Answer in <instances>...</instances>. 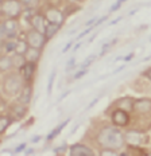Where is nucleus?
<instances>
[{
    "label": "nucleus",
    "instance_id": "nucleus-30",
    "mask_svg": "<svg viewBox=\"0 0 151 156\" xmlns=\"http://www.w3.org/2000/svg\"><path fill=\"white\" fill-rule=\"evenodd\" d=\"M134 58V53H131V54H128V55H126L124 57V61H131Z\"/></svg>",
    "mask_w": 151,
    "mask_h": 156
},
{
    "label": "nucleus",
    "instance_id": "nucleus-9",
    "mask_svg": "<svg viewBox=\"0 0 151 156\" xmlns=\"http://www.w3.org/2000/svg\"><path fill=\"white\" fill-rule=\"evenodd\" d=\"M70 156H94V154L84 144H73L70 147Z\"/></svg>",
    "mask_w": 151,
    "mask_h": 156
},
{
    "label": "nucleus",
    "instance_id": "nucleus-16",
    "mask_svg": "<svg viewBox=\"0 0 151 156\" xmlns=\"http://www.w3.org/2000/svg\"><path fill=\"white\" fill-rule=\"evenodd\" d=\"M61 24L58 23H49L47 22V26H46V30H45V37L46 39H51L54 37L55 34H57V31L60 30Z\"/></svg>",
    "mask_w": 151,
    "mask_h": 156
},
{
    "label": "nucleus",
    "instance_id": "nucleus-6",
    "mask_svg": "<svg viewBox=\"0 0 151 156\" xmlns=\"http://www.w3.org/2000/svg\"><path fill=\"white\" fill-rule=\"evenodd\" d=\"M111 120H112V122L116 126H126V125H128V122H130V116H128V113L126 112L124 109H116V110H113L112 112V115H111Z\"/></svg>",
    "mask_w": 151,
    "mask_h": 156
},
{
    "label": "nucleus",
    "instance_id": "nucleus-34",
    "mask_svg": "<svg viewBox=\"0 0 151 156\" xmlns=\"http://www.w3.org/2000/svg\"><path fill=\"white\" fill-rule=\"evenodd\" d=\"M120 20H121V18L119 16V18H116V19H115V20L111 22V24H115V23H117V22H120Z\"/></svg>",
    "mask_w": 151,
    "mask_h": 156
},
{
    "label": "nucleus",
    "instance_id": "nucleus-19",
    "mask_svg": "<svg viewBox=\"0 0 151 156\" xmlns=\"http://www.w3.org/2000/svg\"><path fill=\"white\" fill-rule=\"evenodd\" d=\"M14 121V119H12L11 116H3L2 119H0V132L4 133L7 131V128L9 125H11V122Z\"/></svg>",
    "mask_w": 151,
    "mask_h": 156
},
{
    "label": "nucleus",
    "instance_id": "nucleus-20",
    "mask_svg": "<svg viewBox=\"0 0 151 156\" xmlns=\"http://www.w3.org/2000/svg\"><path fill=\"white\" fill-rule=\"evenodd\" d=\"M12 58H14V67H18V69H22L23 65L27 62L24 55H22V54H15Z\"/></svg>",
    "mask_w": 151,
    "mask_h": 156
},
{
    "label": "nucleus",
    "instance_id": "nucleus-8",
    "mask_svg": "<svg viewBox=\"0 0 151 156\" xmlns=\"http://www.w3.org/2000/svg\"><path fill=\"white\" fill-rule=\"evenodd\" d=\"M35 71H37V62H26L23 65V67L20 69L22 77L26 82H30L34 77Z\"/></svg>",
    "mask_w": 151,
    "mask_h": 156
},
{
    "label": "nucleus",
    "instance_id": "nucleus-29",
    "mask_svg": "<svg viewBox=\"0 0 151 156\" xmlns=\"http://www.w3.org/2000/svg\"><path fill=\"white\" fill-rule=\"evenodd\" d=\"M120 5H121L120 3H117V2H116V4H115V5H112V7H111V12H112V11H116V9L119 8Z\"/></svg>",
    "mask_w": 151,
    "mask_h": 156
},
{
    "label": "nucleus",
    "instance_id": "nucleus-36",
    "mask_svg": "<svg viewBox=\"0 0 151 156\" xmlns=\"http://www.w3.org/2000/svg\"><path fill=\"white\" fill-rule=\"evenodd\" d=\"M73 2H77V3H80V2H84V0H73Z\"/></svg>",
    "mask_w": 151,
    "mask_h": 156
},
{
    "label": "nucleus",
    "instance_id": "nucleus-33",
    "mask_svg": "<svg viewBox=\"0 0 151 156\" xmlns=\"http://www.w3.org/2000/svg\"><path fill=\"white\" fill-rule=\"evenodd\" d=\"M97 101H98V98H94L93 101H92V102L89 104V105H88V109H89V108H92V106H93V105H94V104H96Z\"/></svg>",
    "mask_w": 151,
    "mask_h": 156
},
{
    "label": "nucleus",
    "instance_id": "nucleus-37",
    "mask_svg": "<svg viewBox=\"0 0 151 156\" xmlns=\"http://www.w3.org/2000/svg\"><path fill=\"white\" fill-rule=\"evenodd\" d=\"M123 2H124V0H117V3H120V4H121Z\"/></svg>",
    "mask_w": 151,
    "mask_h": 156
},
{
    "label": "nucleus",
    "instance_id": "nucleus-10",
    "mask_svg": "<svg viewBox=\"0 0 151 156\" xmlns=\"http://www.w3.org/2000/svg\"><path fill=\"white\" fill-rule=\"evenodd\" d=\"M46 22H47L46 20V16H43V15H34L30 19V23L32 26V28H35V30L39 31V32H43V34H45V30H46V26H47Z\"/></svg>",
    "mask_w": 151,
    "mask_h": 156
},
{
    "label": "nucleus",
    "instance_id": "nucleus-22",
    "mask_svg": "<svg viewBox=\"0 0 151 156\" xmlns=\"http://www.w3.org/2000/svg\"><path fill=\"white\" fill-rule=\"evenodd\" d=\"M20 3H22V5L24 8H27V9H32L35 7V5L38 4V0H20Z\"/></svg>",
    "mask_w": 151,
    "mask_h": 156
},
{
    "label": "nucleus",
    "instance_id": "nucleus-15",
    "mask_svg": "<svg viewBox=\"0 0 151 156\" xmlns=\"http://www.w3.org/2000/svg\"><path fill=\"white\" fill-rule=\"evenodd\" d=\"M24 58H26L27 62H37L39 58H41V50L28 46V48L24 53Z\"/></svg>",
    "mask_w": 151,
    "mask_h": 156
},
{
    "label": "nucleus",
    "instance_id": "nucleus-35",
    "mask_svg": "<svg viewBox=\"0 0 151 156\" xmlns=\"http://www.w3.org/2000/svg\"><path fill=\"white\" fill-rule=\"evenodd\" d=\"M69 93H70V92H66V93H64V94H62V96L60 97V101H61V100H64V98H65V97H66V96H68V94H69Z\"/></svg>",
    "mask_w": 151,
    "mask_h": 156
},
{
    "label": "nucleus",
    "instance_id": "nucleus-14",
    "mask_svg": "<svg viewBox=\"0 0 151 156\" xmlns=\"http://www.w3.org/2000/svg\"><path fill=\"white\" fill-rule=\"evenodd\" d=\"M126 136V141H128L130 144H142V141H143V136H142V133L140 132H138V131H130L127 135H124Z\"/></svg>",
    "mask_w": 151,
    "mask_h": 156
},
{
    "label": "nucleus",
    "instance_id": "nucleus-5",
    "mask_svg": "<svg viewBox=\"0 0 151 156\" xmlns=\"http://www.w3.org/2000/svg\"><path fill=\"white\" fill-rule=\"evenodd\" d=\"M18 31V22L15 19H7L2 24V35L7 39H14Z\"/></svg>",
    "mask_w": 151,
    "mask_h": 156
},
{
    "label": "nucleus",
    "instance_id": "nucleus-23",
    "mask_svg": "<svg viewBox=\"0 0 151 156\" xmlns=\"http://www.w3.org/2000/svg\"><path fill=\"white\" fill-rule=\"evenodd\" d=\"M96 59V55H90L89 58H87V59L84 61L83 63H81V66H80V70H87L88 69V66H89V65L93 62V61Z\"/></svg>",
    "mask_w": 151,
    "mask_h": 156
},
{
    "label": "nucleus",
    "instance_id": "nucleus-24",
    "mask_svg": "<svg viewBox=\"0 0 151 156\" xmlns=\"http://www.w3.org/2000/svg\"><path fill=\"white\" fill-rule=\"evenodd\" d=\"M54 78H55V70H53V71H51L50 77H49V83H47V93H49V94H51V90H53Z\"/></svg>",
    "mask_w": 151,
    "mask_h": 156
},
{
    "label": "nucleus",
    "instance_id": "nucleus-2",
    "mask_svg": "<svg viewBox=\"0 0 151 156\" xmlns=\"http://www.w3.org/2000/svg\"><path fill=\"white\" fill-rule=\"evenodd\" d=\"M23 77L19 76L16 73L7 74L3 80V93L8 97L16 96V94H20L23 89Z\"/></svg>",
    "mask_w": 151,
    "mask_h": 156
},
{
    "label": "nucleus",
    "instance_id": "nucleus-1",
    "mask_svg": "<svg viewBox=\"0 0 151 156\" xmlns=\"http://www.w3.org/2000/svg\"><path fill=\"white\" fill-rule=\"evenodd\" d=\"M97 141L104 149H119L126 143V136L120 132V129L107 126L100 131L97 136Z\"/></svg>",
    "mask_w": 151,
    "mask_h": 156
},
{
    "label": "nucleus",
    "instance_id": "nucleus-18",
    "mask_svg": "<svg viewBox=\"0 0 151 156\" xmlns=\"http://www.w3.org/2000/svg\"><path fill=\"white\" fill-rule=\"evenodd\" d=\"M16 48H18V41H15V39H7L4 42L6 53H16Z\"/></svg>",
    "mask_w": 151,
    "mask_h": 156
},
{
    "label": "nucleus",
    "instance_id": "nucleus-21",
    "mask_svg": "<svg viewBox=\"0 0 151 156\" xmlns=\"http://www.w3.org/2000/svg\"><path fill=\"white\" fill-rule=\"evenodd\" d=\"M68 122H69V120H66V121H64V122H62V124H60V125H58V126H57V128H55V129H53L50 135L47 136V140H53V139L55 137V136H58V135H60V132H61L62 129L65 128V126L68 125Z\"/></svg>",
    "mask_w": 151,
    "mask_h": 156
},
{
    "label": "nucleus",
    "instance_id": "nucleus-28",
    "mask_svg": "<svg viewBox=\"0 0 151 156\" xmlns=\"http://www.w3.org/2000/svg\"><path fill=\"white\" fill-rule=\"evenodd\" d=\"M143 76L146 77V78H149V80L151 81V69H149V70H146V71H144V73H143Z\"/></svg>",
    "mask_w": 151,
    "mask_h": 156
},
{
    "label": "nucleus",
    "instance_id": "nucleus-4",
    "mask_svg": "<svg viewBox=\"0 0 151 156\" xmlns=\"http://www.w3.org/2000/svg\"><path fill=\"white\" fill-rule=\"evenodd\" d=\"M26 42H27V44L30 47L41 50V48L45 46L46 37L43 32H39L35 30V28H31V30L27 32V35H26Z\"/></svg>",
    "mask_w": 151,
    "mask_h": 156
},
{
    "label": "nucleus",
    "instance_id": "nucleus-13",
    "mask_svg": "<svg viewBox=\"0 0 151 156\" xmlns=\"http://www.w3.org/2000/svg\"><path fill=\"white\" fill-rule=\"evenodd\" d=\"M31 96H32L31 85H24L20 94H19V102L23 104V105H28L31 101Z\"/></svg>",
    "mask_w": 151,
    "mask_h": 156
},
{
    "label": "nucleus",
    "instance_id": "nucleus-3",
    "mask_svg": "<svg viewBox=\"0 0 151 156\" xmlns=\"http://www.w3.org/2000/svg\"><path fill=\"white\" fill-rule=\"evenodd\" d=\"M22 3L19 0H4L2 3V14L8 19H15L22 14Z\"/></svg>",
    "mask_w": 151,
    "mask_h": 156
},
{
    "label": "nucleus",
    "instance_id": "nucleus-32",
    "mask_svg": "<svg viewBox=\"0 0 151 156\" xmlns=\"http://www.w3.org/2000/svg\"><path fill=\"white\" fill-rule=\"evenodd\" d=\"M70 46H72V42H70V43H68V44H66V46H65V47H64V50H62V53H66V51L69 50V48H70Z\"/></svg>",
    "mask_w": 151,
    "mask_h": 156
},
{
    "label": "nucleus",
    "instance_id": "nucleus-31",
    "mask_svg": "<svg viewBox=\"0 0 151 156\" xmlns=\"http://www.w3.org/2000/svg\"><path fill=\"white\" fill-rule=\"evenodd\" d=\"M96 19L97 18H92L89 22H87V24H85V26H87V27H88V26H92V23H94V22H96Z\"/></svg>",
    "mask_w": 151,
    "mask_h": 156
},
{
    "label": "nucleus",
    "instance_id": "nucleus-17",
    "mask_svg": "<svg viewBox=\"0 0 151 156\" xmlns=\"http://www.w3.org/2000/svg\"><path fill=\"white\" fill-rule=\"evenodd\" d=\"M12 67H14V58L8 57V55L3 57L2 61H0V69H2V71H8Z\"/></svg>",
    "mask_w": 151,
    "mask_h": 156
},
{
    "label": "nucleus",
    "instance_id": "nucleus-12",
    "mask_svg": "<svg viewBox=\"0 0 151 156\" xmlns=\"http://www.w3.org/2000/svg\"><path fill=\"white\" fill-rule=\"evenodd\" d=\"M46 20L49 22V23H58L61 24L62 20H64V16H62V14L58 9L55 8H50L47 9V12H46Z\"/></svg>",
    "mask_w": 151,
    "mask_h": 156
},
{
    "label": "nucleus",
    "instance_id": "nucleus-26",
    "mask_svg": "<svg viewBox=\"0 0 151 156\" xmlns=\"http://www.w3.org/2000/svg\"><path fill=\"white\" fill-rule=\"evenodd\" d=\"M88 73V70H80L78 73H76V76H74V78L76 80H78V78H81V77H84L85 74Z\"/></svg>",
    "mask_w": 151,
    "mask_h": 156
},
{
    "label": "nucleus",
    "instance_id": "nucleus-27",
    "mask_svg": "<svg viewBox=\"0 0 151 156\" xmlns=\"http://www.w3.org/2000/svg\"><path fill=\"white\" fill-rule=\"evenodd\" d=\"M24 148H26V144H20V145H19L18 148L15 149V154H19V152H20V151H23V149H24Z\"/></svg>",
    "mask_w": 151,
    "mask_h": 156
},
{
    "label": "nucleus",
    "instance_id": "nucleus-7",
    "mask_svg": "<svg viewBox=\"0 0 151 156\" xmlns=\"http://www.w3.org/2000/svg\"><path fill=\"white\" fill-rule=\"evenodd\" d=\"M132 110H135L139 115H151V100L150 98L135 100L132 104Z\"/></svg>",
    "mask_w": 151,
    "mask_h": 156
},
{
    "label": "nucleus",
    "instance_id": "nucleus-11",
    "mask_svg": "<svg viewBox=\"0 0 151 156\" xmlns=\"http://www.w3.org/2000/svg\"><path fill=\"white\" fill-rule=\"evenodd\" d=\"M26 106H27V105H23V104H20V102L12 105L9 116H11L14 120H20V119H23V117L26 116V112H27V108H26Z\"/></svg>",
    "mask_w": 151,
    "mask_h": 156
},
{
    "label": "nucleus",
    "instance_id": "nucleus-25",
    "mask_svg": "<svg viewBox=\"0 0 151 156\" xmlns=\"http://www.w3.org/2000/svg\"><path fill=\"white\" fill-rule=\"evenodd\" d=\"M100 156H119V155L116 154L115 149H104V151L101 152Z\"/></svg>",
    "mask_w": 151,
    "mask_h": 156
}]
</instances>
